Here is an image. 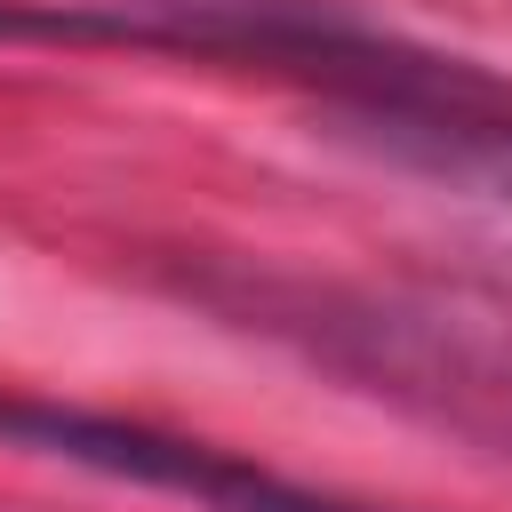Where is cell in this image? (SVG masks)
<instances>
[{
	"label": "cell",
	"instance_id": "1",
	"mask_svg": "<svg viewBox=\"0 0 512 512\" xmlns=\"http://www.w3.org/2000/svg\"><path fill=\"white\" fill-rule=\"evenodd\" d=\"M0 440H24L40 456L88 464V472H112V480H136V488L192 496L200 512H368V504L296 488V480H280V472H264L232 448H208V440H184V432H160V424H136V416L56 408V400H0Z\"/></svg>",
	"mask_w": 512,
	"mask_h": 512
},
{
	"label": "cell",
	"instance_id": "2",
	"mask_svg": "<svg viewBox=\"0 0 512 512\" xmlns=\"http://www.w3.org/2000/svg\"><path fill=\"white\" fill-rule=\"evenodd\" d=\"M376 136L384 160L464 192V200H496L512 208V120H464L456 104L448 112H408V104H376L360 120Z\"/></svg>",
	"mask_w": 512,
	"mask_h": 512
},
{
	"label": "cell",
	"instance_id": "3",
	"mask_svg": "<svg viewBox=\"0 0 512 512\" xmlns=\"http://www.w3.org/2000/svg\"><path fill=\"white\" fill-rule=\"evenodd\" d=\"M0 40H184L160 16H96V8H32L0 0Z\"/></svg>",
	"mask_w": 512,
	"mask_h": 512
}]
</instances>
